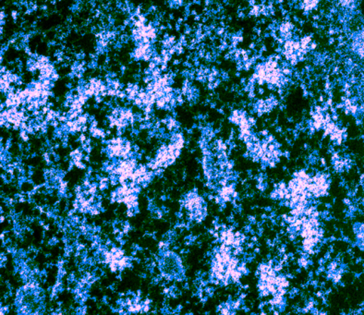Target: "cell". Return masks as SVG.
Returning <instances> with one entry per match:
<instances>
[{"label":"cell","mask_w":364,"mask_h":315,"mask_svg":"<svg viewBox=\"0 0 364 315\" xmlns=\"http://www.w3.org/2000/svg\"><path fill=\"white\" fill-rule=\"evenodd\" d=\"M0 15H1V16H0V18H1V20H6V14L4 11H2Z\"/></svg>","instance_id":"3957f363"},{"label":"cell","mask_w":364,"mask_h":315,"mask_svg":"<svg viewBox=\"0 0 364 315\" xmlns=\"http://www.w3.org/2000/svg\"><path fill=\"white\" fill-rule=\"evenodd\" d=\"M4 220H5L4 216H1V222H4Z\"/></svg>","instance_id":"277c9868"},{"label":"cell","mask_w":364,"mask_h":315,"mask_svg":"<svg viewBox=\"0 0 364 315\" xmlns=\"http://www.w3.org/2000/svg\"><path fill=\"white\" fill-rule=\"evenodd\" d=\"M11 16L12 18H14V21L17 20L18 18V12L16 11H14L11 12Z\"/></svg>","instance_id":"7a4b0ae2"},{"label":"cell","mask_w":364,"mask_h":315,"mask_svg":"<svg viewBox=\"0 0 364 315\" xmlns=\"http://www.w3.org/2000/svg\"><path fill=\"white\" fill-rule=\"evenodd\" d=\"M260 77L268 82H277L279 80V70L272 65H267V66L261 70Z\"/></svg>","instance_id":"6da1fadb"}]
</instances>
